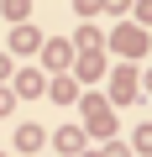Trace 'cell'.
<instances>
[{"label":"cell","instance_id":"cell-1","mask_svg":"<svg viewBox=\"0 0 152 157\" xmlns=\"http://www.w3.org/2000/svg\"><path fill=\"white\" fill-rule=\"evenodd\" d=\"M115 47H121V52H131V58H136V52H142V47H147V37H142V32H136V26H121V32H115Z\"/></svg>","mask_w":152,"mask_h":157},{"label":"cell","instance_id":"cell-2","mask_svg":"<svg viewBox=\"0 0 152 157\" xmlns=\"http://www.w3.org/2000/svg\"><path fill=\"white\" fill-rule=\"evenodd\" d=\"M100 6H105V0H79V11H84V16H95Z\"/></svg>","mask_w":152,"mask_h":157}]
</instances>
